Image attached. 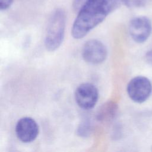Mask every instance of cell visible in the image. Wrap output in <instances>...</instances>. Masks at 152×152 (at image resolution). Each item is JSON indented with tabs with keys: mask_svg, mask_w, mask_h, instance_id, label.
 <instances>
[{
	"mask_svg": "<svg viewBox=\"0 0 152 152\" xmlns=\"http://www.w3.org/2000/svg\"><path fill=\"white\" fill-rule=\"evenodd\" d=\"M119 0H88L77 11L71 34L82 39L121 5Z\"/></svg>",
	"mask_w": 152,
	"mask_h": 152,
	"instance_id": "6da1fadb",
	"label": "cell"
},
{
	"mask_svg": "<svg viewBox=\"0 0 152 152\" xmlns=\"http://www.w3.org/2000/svg\"><path fill=\"white\" fill-rule=\"evenodd\" d=\"M66 25V14L62 8H57L51 14L46 27L45 46L49 51H55L62 44Z\"/></svg>",
	"mask_w": 152,
	"mask_h": 152,
	"instance_id": "7a4b0ae2",
	"label": "cell"
},
{
	"mask_svg": "<svg viewBox=\"0 0 152 152\" xmlns=\"http://www.w3.org/2000/svg\"><path fill=\"white\" fill-rule=\"evenodd\" d=\"M152 85L146 77L138 76L132 78L127 86V93L130 99L138 103L145 102L150 96Z\"/></svg>",
	"mask_w": 152,
	"mask_h": 152,
	"instance_id": "3957f363",
	"label": "cell"
},
{
	"mask_svg": "<svg viewBox=\"0 0 152 152\" xmlns=\"http://www.w3.org/2000/svg\"><path fill=\"white\" fill-rule=\"evenodd\" d=\"M99 92L97 87L90 83L80 84L75 91V100L78 106L86 110L93 108L97 102Z\"/></svg>",
	"mask_w": 152,
	"mask_h": 152,
	"instance_id": "277c9868",
	"label": "cell"
},
{
	"mask_svg": "<svg viewBox=\"0 0 152 152\" xmlns=\"http://www.w3.org/2000/svg\"><path fill=\"white\" fill-rule=\"evenodd\" d=\"M107 49L104 45L96 39L88 40L82 49V56L84 60L91 64L102 63L107 57Z\"/></svg>",
	"mask_w": 152,
	"mask_h": 152,
	"instance_id": "5b68a950",
	"label": "cell"
},
{
	"mask_svg": "<svg viewBox=\"0 0 152 152\" xmlns=\"http://www.w3.org/2000/svg\"><path fill=\"white\" fill-rule=\"evenodd\" d=\"M152 30L150 20L146 17L141 16L132 18L129 24V32L132 39L137 43L145 42Z\"/></svg>",
	"mask_w": 152,
	"mask_h": 152,
	"instance_id": "8992f818",
	"label": "cell"
},
{
	"mask_svg": "<svg viewBox=\"0 0 152 152\" xmlns=\"http://www.w3.org/2000/svg\"><path fill=\"white\" fill-rule=\"evenodd\" d=\"M15 133L18 138L23 142L34 141L39 134V126L30 117L20 118L15 126Z\"/></svg>",
	"mask_w": 152,
	"mask_h": 152,
	"instance_id": "52a82bcc",
	"label": "cell"
},
{
	"mask_svg": "<svg viewBox=\"0 0 152 152\" xmlns=\"http://www.w3.org/2000/svg\"><path fill=\"white\" fill-rule=\"evenodd\" d=\"M117 110V104L113 101H109L99 107L96 113V118L102 122L110 121L115 118Z\"/></svg>",
	"mask_w": 152,
	"mask_h": 152,
	"instance_id": "ba28073f",
	"label": "cell"
},
{
	"mask_svg": "<svg viewBox=\"0 0 152 152\" xmlns=\"http://www.w3.org/2000/svg\"><path fill=\"white\" fill-rule=\"evenodd\" d=\"M128 8H141L145 5V0H119Z\"/></svg>",
	"mask_w": 152,
	"mask_h": 152,
	"instance_id": "9c48e42d",
	"label": "cell"
},
{
	"mask_svg": "<svg viewBox=\"0 0 152 152\" xmlns=\"http://www.w3.org/2000/svg\"><path fill=\"white\" fill-rule=\"evenodd\" d=\"M91 131V126L88 122L82 123L78 128V134L81 137H86Z\"/></svg>",
	"mask_w": 152,
	"mask_h": 152,
	"instance_id": "30bf717a",
	"label": "cell"
},
{
	"mask_svg": "<svg viewBox=\"0 0 152 152\" xmlns=\"http://www.w3.org/2000/svg\"><path fill=\"white\" fill-rule=\"evenodd\" d=\"M14 0H0L1 10H6L12 5Z\"/></svg>",
	"mask_w": 152,
	"mask_h": 152,
	"instance_id": "8fae6325",
	"label": "cell"
},
{
	"mask_svg": "<svg viewBox=\"0 0 152 152\" xmlns=\"http://www.w3.org/2000/svg\"><path fill=\"white\" fill-rule=\"evenodd\" d=\"M87 1L88 0H73L72 7L74 10L75 11H78Z\"/></svg>",
	"mask_w": 152,
	"mask_h": 152,
	"instance_id": "7c38bea8",
	"label": "cell"
},
{
	"mask_svg": "<svg viewBox=\"0 0 152 152\" xmlns=\"http://www.w3.org/2000/svg\"><path fill=\"white\" fill-rule=\"evenodd\" d=\"M146 60L147 61V62L152 66V50L148 51L147 53H146Z\"/></svg>",
	"mask_w": 152,
	"mask_h": 152,
	"instance_id": "4fadbf2b",
	"label": "cell"
}]
</instances>
